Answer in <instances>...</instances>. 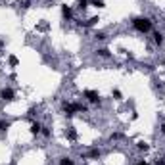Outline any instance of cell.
<instances>
[{
	"mask_svg": "<svg viewBox=\"0 0 165 165\" xmlns=\"http://www.w3.org/2000/svg\"><path fill=\"white\" fill-rule=\"evenodd\" d=\"M133 27L136 31H140V33H148L150 29H152V21H150L148 17H136V19H133Z\"/></svg>",
	"mask_w": 165,
	"mask_h": 165,
	"instance_id": "1",
	"label": "cell"
},
{
	"mask_svg": "<svg viewBox=\"0 0 165 165\" xmlns=\"http://www.w3.org/2000/svg\"><path fill=\"white\" fill-rule=\"evenodd\" d=\"M84 96H87L88 102H92V104H98V102H100L98 92H94V90H87V92H84Z\"/></svg>",
	"mask_w": 165,
	"mask_h": 165,
	"instance_id": "2",
	"label": "cell"
},
{
	"mask_svg": "<svg viewBox=\"0 0 165 165\" xmlns=\"http://www.w3.org/2000/svg\"><path fill=\"white\" fill-rule=\"evenodd\" d=\"M0 96H2L4 100H8V102H10V100H13V90H12V88H4L2 92H0Z\"/></svg>",
	"mask_w": 165,
	"mask_h": 165,
	"instance_id": "3",
	"label": "cell"
},
{
	"mask_svg": "<svg viewBox=\"0 0 165 165\" xmlns=\"http://www.w3.org/2000/svg\"><path fill=\"white\" fill-rule=\"evenodd\" d=\"M62 16H63V19H71V16H73V10H71L69 6H62Z\"/></svg>",
	"mask_w": 165,
	"mask_h": 165,
	"instance_id": "4",
	"label": "cell"
},
{
	"mask_svg": "<svg viewBox=\"0 0 165 165\" xmlns=\"http://www.w3.org/2000/svg\"><path fill=\"white\" fill-rule=\"evenodd\" d=\"M40 131H42V125H40V123H33V125H31V133H33V134H39Z\"/></svg>",
	"mask_w": 165,
	"mask_h": 165,
	"instance_id": "5",
	"label": "cell"
},
{
	"mask_svg": "<svg viewBox=\"0 0 165 165\" xmlns=\"http://www.w3.org/2000/svg\"><path fill=\"white\" fill-rule=\"evenodd\" d=\"M154 40H156V44H159V46H161L165 39H163V35H161V33H154Z\"/></svg>",
	"mask_w": 165,
	"mask_h": 165,
	"instance_id": "6",
	"label": "cell"
},
{
	"mask_svg": "<svg viewBox=\"0 0 165 165\" xmlns=\"http://www.w3.org/2000/svg\"><path fill=\"white\" fill-rule=\"evenodd\" d=\"M66 134H67V138H69V140H75V138H77V134H75L73 129H69V131H67Z\"/></svg>",
	"mask_w": 165,
	"mask_h": 165,
	"instance_id": "7",
	"label": "cell"
},
{
	"mask_svg": "<svg viewBox=\"0 0 165 165\" xmlns=\"http://www.w3.org/2000/svg\"><path fill=\"white\" fill-rule=\"evenodd\" d=\"M60 165H73V161H71L69 157H62V159H60Z\"/></svg>",
	"mask_w": 165,
	"mask_h": 165,
	"instance_id": "8",
	"label": "cell"
},
{
	"mask_svg": "<svg viewBox=\"0 0 165 165\" xmlns=\"http://www.w3.org/2000/svg\"><path fill=\"white\" fill-rule=\"evenodd\" d=\"M98 54L102 56V58H107V56H110V52H107L106 48H102V50H98Z\"/></svg>",
	"mask_w": 165,
	"mask_h": 165,
	"instance_id": "9",
	"label": "cell"
},
{
	"mask_svg": "<svg viewBox=\"0 0 165 165\" xmlns=\"http://www.w3.org/2000/svg\"><path fill=\"white\" fill-rule=\"evenodd\" d=\"M87 4H88V0H79V8H81V10L87 8Z\"/></svg>",
	"mask_w": 165,
	"mask_h": 165,
	"instance_id": "10",
	"label": "cell"
},
{
	"mask_svg": "<svg viewBox=\"0 0 165 165\" xmlns=\"http://www.w3.org/2000/svg\"><path fill=\"white\" fill-rule=\"evenodd\" d=\"M92 4L98 6V8H104V2H102V0H92Z\"/></svg>",
	"mask_w": 165,
	"mask_h": 165,
	"instance_id": "11",
	"label": "cell"
},
{
	"mask_svg": "<svg viewBox=\"0 0 165 165\" xmlns=\"http://www.w3.org/2000/svg\"><path fill=\"white\" fill-rule=\"evenodd\" d=\"M10 63H12V66H17V58H16V56H10Z\"/></svg>",
	"mask_w": 165,
	"mask_h": 165,
	"instance_id": "12",
	"label": "cell"
},
{
	"mask_svg": "<svg viewBox=\"0 0 165 165\" xmlns=\"http://www.w3.org/2000/svg\"><path fill=\"white\" fill-rule=\"evenodd\" d=\"M96 39H98V40H104L106 35H104V33H96Z\"/></svg>",
	"mask_w": 165,
	"mask_h": 165,
	"instance_id": "13",
	"label": "cell"
},
{
	"mask_svg": "<svg viewBox=\"0 0 165 165\" xmlns=\"http://www.w3.org/2000/svg\"><path fill=\"white\" fill-rule=\"evenodd\" d=\"M42 134H44V136H50V134H52V133H50V131H48V129H46V127H42Z\"/></svg>",
	"mask_w": 165,
	"mask_h": 165,
	"instance_id": "14",
	"label": "cell"
},
{
	"mask_svg": "<svg viewBox=\"0 0 165 165\" xmlns=\"http://www.w3.org/2000/svg\"><path fill=\"white\" fill-rule=\"evenodd\" d=\"M113 96H115V100H121V92L119 90H113Z\"/></svg>",
	"mask_w": 165,
	"mask_h": 165,
	"instance_id": "15",
	"label": "cell"
},
{
	"mask_svg": "<svg viewBox=\"0 0 165 165\" xmlns=\"http://www.w3.org/2000/svg\"><path fill=\"white\" fill-rule=\"evenodd\" d=\"M138 165H146V163H138Z\"/></svg>",
	"mask_w": 165,
	"mask_h": 165,
	"instance_id": "16",
	"label": "cell"
},
{
	"mask_svg": "<svg viewBox=\"0 0 165 165\" xmlns=\"http://www.w3.org/2000/svg\"><path fill=\"white\" fill-rule=\"evenodd\" d=\"M50 2H52V0H50Z\"/></svg>",
	"mask_w": 165,
	"mask_h": 165,
	"instance_id": "17",
	"label": "cell"
}]
</instances>
